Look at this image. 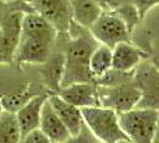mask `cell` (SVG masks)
Wrapping results in <instances>:
<instances>
[{"label":"cell","mask_w":159,"mask_h":143,"mask_svg":"<svg viewBox=\"0 0 159 143\" xmlns=\"http://www.w3.org/2000/svg\"><path fill=\"white\" fill-rule=\"evenodd\" d=\"M116 143H133V142H131L129 140H120V141H118Z\"/></svg>","instance_id":"cb8c5ba5"},{"label":"cell","mask_w":159,"mask_h":143,"mask_svg":"<svg viewBox=\"0 0 159 143\" xmlns=\"http://www.w3.org/2000/svg\"><path fill=\"white\" fill-rule=\"evenodd\" d=\"M2 1H13V0H2ZM26 1H30V0H26Z\"/></svg>","instance_id":"484cf974"},{"label":"cell","mask_w":159,"mask_h":143,"mask_svg":"<svg viewBox=\"0 0 159 143\" xmlns=\"http://www.w3.org/2000/svg\"><path fill=\"white\" fill-rule=\"evenodd\" d=\"M57 31L53 26L45 21L42 16L36 12L27 13L23 17L21 21V34L23 37H37V38H45L50 41L57 40Z\"/></svg>","instance_id":"2e32d148"},{"label":"cell","mask_w":159,"mask_h":143,"mask_svg":"<svg viewBox=\"0 0 159 143\" xmlns=\"http://www.w3.org/2000/svg\"><path fill=\"white\" fill-rule=\"evenodd\" d=\"M48 97H49L48 93L36 95L16 112V118L19 125L21 137H24L33 130L39 129L40 112L44 102H47Z\"/></svg>","instance_id":"7c38bea8"},{"label":"cell","mask_w":159,"mask_h":143,"mask_svg":"<svg viewBox=\"0 0 159 143\" xmlns=\"http://www.w3.org/2000/svg\"><path fill=\"white\" fill-rule=\"evenodd\" d=\"M96 87L100 106L112 109L116 113H122L135 109L140 100V91L134 85L133 76L114 86Z\"/></svg>","instance_id":"277c9868"},{"label":"cell","mask_w":159,"mask_h":143,"mask_svg":"<svg viewBox=\"0 0 159 143\" xmlns=\"http://www.w3.org/2000/svg\"><path fill=\"white\" fill-rule=\"evenodd\" d=\"M33 11L48 21L58 35H66L73 24L69 0H30Z\"/></svg>","instance_id":"52a82bcc"},{"label":"cell","mask_w":159,"mask_h":143,"mask_svg":"<svg viewBox=\"0 0 159 143\" xmlns=\"http://www.w3.org/2000/svg\"><path fill=\"white\" fill-rule=\"evenodd\" d=\"M89 31L100 44L112 49L119 43H132V36L126 24L113 11H103Z\"/></svg>","instance_id":"8992f818"},{"label":"cell","mask_w":159,"mask_h":143,"mask_svg":"<svg viewBox=\"0 0 159 143\" xmlns=\"http://www.w3.org/2000/svg\"><path fill=\"white\" fill-rule=\"evenodd\" d=\"M2 111H4V110H2V106H1V104H0V115L2 113Z\"/></svg>","instance_id":"d4e9b609"},{"label":"cell","mask_w":159,"mask_h":143,"mask_svg":"<svg viewBox=\"0 0 159 143\" xmlns=\"http://www.w3.org/2000/svg\"><path fill=\"white\" fill-rule=\"evenodd\" d=\"M105 2H106L107 11L113 10L115 6H118L119 4H122V2H131L137 8L141 21H144L146 14L151 8L159 5V0H105Z\"/></svg>","instance_id":"ffe728a7"},{"label":"cell","mask_w":159,"mask_h":143,"mask_svg":"<svg viewBox=\"0 0 159 143\" xmlns=\"http://www.w3.org/2000/svg\"><path fill=\"white\" fill-rule=\"evenodd\" d=\"M21 134L16 113L2 111L0 115V143H19Z\"/></svg>","instance_id":"d6986e66"},{"label":"cell","mask_w":159,"mask_h":143,"mask_svg":"<svg viewBox=\"0 0 159 143\" xmlns=\"http://www.w3.org/2000/svg\"><path fill=\"white\" fill-rule=\"evenodd\" d=\"M73 21L84 29H90L105 11L103 0H69Z\"/></svg>","instance_id":"9a60e30c"},{"label":"cell","mask_w":159,"mask_h":143,"mask_svg":"<svg viewBox=\"0 0 159 143\" xmlns=\"http://www.w3.org/2000/svg\"><path fill=\"white\" fill-rule=\"evenodd\" d=\"M119 124L126 137L133 143H153L158 111L135 107L118 113Z\"/></svg>","instance_id":"3957f363"},{"label":"cell","mask_w":159,"mask_h":143,"mask_svg":"<svg viewBox=\"0 0 159 143\" xmlns=\"http://www.w3.org/2000/svg\"><path fill=\"white\" fill-rule=\"evenodd\" d=\"M19 143H52L39 129H36L21 137Z\"/></svg>","instance_id":"7402d4cb"},{"label":"cell","mask_w":159,"mask_h":143,"mask_svg":"<svg viewBox=\"0 0 159 143\" xmlns=\"http://www.w3.org/2000/svg\"><path fill=\"white\" fill-rule=\"evenodd\" d=\"M112 51V69L122 73H132L144 60L150 59V55L132 43H119Z\"/></svg>","instance_id":"30bf717a"},{"label":"cell","mask_w":159,"mask_h":143,"mask_svg":"<svg viewBox=\"0 0 159 143\" xmlns=\"http://www.w3.org/2000/svg\"><path fill=\"white\" fill-rule=\"evenodd\" d=\"M64 38L63 53L66 64L62 87L83 82L95 83L96 79L90 72L89 60L100 43L94 38L88 29L80 26L75 21H73Z\"/></svg>","instance_id":"6da1fadb"},{"label":"cell","mask_w":159,"mask_h":143,"mask_svg":"<svg viewBox=\"0 0 159 143\" xmlns=\"http://www.w3.org/2000/svg\"><path fill=\"white\" fill-rule=\"evenodd\" d=\"M39 130L52 143L64 142L66 138L71 136L64 123L61 121L50 102H48V99L44 102L40 112Z\"/></svg>","instance_id":"4fadbf2b"},{"label":"cell","mask_w":159,"mask_h":143,"mask_svg":"<svg viewBox=\"0 0 159 143\" xmlns=\"http://www.w3.org/2000/svg\"><path fill=\"white\" fill-rule=\"evenodd\" d=\"M55 45L56 41L20 36L19 44L14 54L13 66L20 70L24 64H42L49 59Z\"/></svg>","instance_id":"ba28073f"},{"label":"cell","mask_w":159,"mask_h":143,"mask_svg":"<svg viewBox=\"0 0 159 143\" xmlns=\"http://www.w3.org/2000/svg\"><path fill=\"white\" fill-rule=\"evenodd\" d=\"M48 102H50V105L52 106V109L57 113V116L60 117L61 121L64 123L70 135L79 134L82 125L84 124L81 109L66 102L57 94H50L48 97Z\"/></svg>","instance_id":"5bb4252c"},{"label":"cell","mask_w":159,"mask_h":143,"mask_svg":"<svg viewBox=\"0 0 159 143\" xmlns=\"http://www.w3.org/2000/svg\"><path fill=\"white\" fill-rule=\"evenodd\" d=\"M157 111H158V117H157V125H156V134H154L153 143H159V109Z\"/></svg>","instance_id":"603a6c76"},{"label":"cell","mask_w":159,"mask_h":143,"mask_svg":"<svg viewBox=\"0 0 159 143\" xmlns=\"http://www.w3.org/2000/svg\"><path fill=\"white\" fill-rule=\"evenodd\" d=\"M112 48L103 44H99V47L93 51L89 60V68L95 79L112 69Z\"/></svg>","instance_id":"ac0fdd59"},{"label":"cell","mask_w":159,"mask_h":143,"mask_svg":"<svg viewBox=\"0 0 159 143\" xmlns=\"http://www.w3.org/2000/svg\"><path fill=\"white\" fill-rule=\"evenodd\" d=\"M38 94H42V93H38L37 92V87H34L32 83L29 82V83L23 85V87H20L19 89L14 91L13 93H11V94L0 95V104H1L4 111L16 113L31 98H33V97H36V95Z\"/></svg>","instance_id":"e0dca14e"},{"label":"cell","mask_w":159,"mask_h":143,"mask_svg":"<svg viewBox=\"0 0 159 143\" xmlns=\"http://www.w3.org/2000/svg\"><path fill=\"white\" fill-rule=\"evenodd\" d=\"M61 143H100V141L94 136V134L89 130L86 124H83L79 134L71 135L64 142Z\"/></svg>","instance_id":"44dd1931"},{"label":"cell","mask_w":159,"mask_h":143,"mask_svg":"<svg viewBox=\"0 0 159 143\" xmlns=\"http://www.w3.org/2000/svg\"><path fill=\"white\" fill-rule=\"evenodd\" d=\"M100 143H105V142H100Z\"/></svg>","instance_id":"4316f807"},{"label":"cell","mask_w":159,"mask_h":143,"mask_svg":"<svg viewBox=\"0 0 159 143\" xmlns=\"http://www.w3.org/2000/svg\"><path fill=\"white\" fill-rule=\"evenodd\" d=\"M57 95H60L63 100L79 109L100 106L98 98V87L95 83L90 82L73 83L66 87H61Z\"/></svg>","instance_id":"8fae6325"},{"label":"cell","mask_w":159,"mask_h":143,"mask_svg":"<svg viewBox=\"0 0 159 143\" xmlns=\"http://www.w3.org/2000/svg\"><path fill=\"white\" fill-rule=\"evenodd\" d=\"M133 82L140 91L137 107L159 109V68L150 59L144 60L133 72Z\"/></svg>","instance_id":"5b68a950"},{"label":"cell","mask_w":159,"mask_h":143,"mask_svg":"<svg viewBox=\"0 0 159 143\" xmlns=\"http://www.w3.org/2000/svg\"><path fill=\"white\" fill-rule=\"evenodd\" d=\"M83 122L100 142L116 143L128 140L119 124L118 113L112 109L102 106H90L81 109Z\"/></svg>","instance_id":"7a4b0ae2"},{"label":"cell","mask_w":159,"mask_h":143,"mask_svg":"<svg viewBox=\"0 0 159 143\" xmlns=\"http://www.w3.org/2000/svg\"><path fill=\"white\" fill-rule=\"evenodd\" d=\"M64 53L63 51H52L47 61L37 66V70L40 76L42 83L47 93L57 94L62 87V80L64 75Z\"/></svg>","instance_id":"9c48e42d"}]
</instances>
